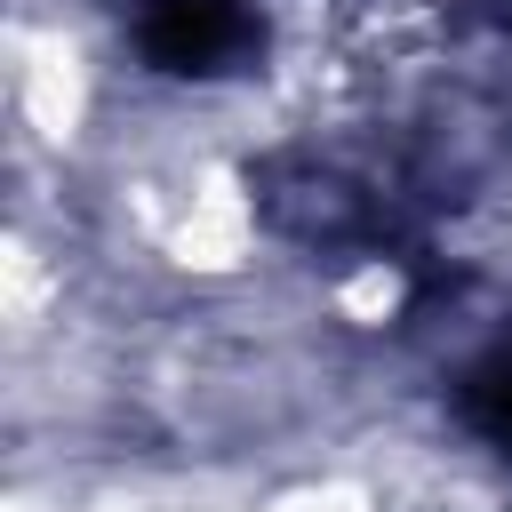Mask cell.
Returning <instances> with one entry per match:
<instances>
[{
  "label": "cell",
  "mask_w": 512,
  "mask_h": 512,
  "mask_svg": "<svg viewBox=\"0 0 512 512\" xmlns=\"http://www.w3.org/2000/svg\"><path fill=\"white\" fill-rule=\"evenodd\" d=\"M256 16L240 0H160L144 16V48L168 72H224L232 56H248Z\"/></svg>",
  "instance_id": "1"
},
{
  "label": "cell",
  "mask_w": 512,
  "mask_h": 512,
  "mask_svg": "<svg viewBox=\"0 0 512 512\" xmlns=\"http://www.w3.org/2000/svg\"><path fill=\"white\" fill-rule=\"evenodd\" d=\"M464 416H472L496 448H512V344H496V352L464 376Z\"/></svg>",
  "instance_id": "2"
}]
</instances>
